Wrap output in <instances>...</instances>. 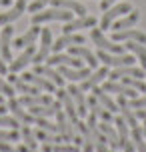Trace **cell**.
Returning <instances> with one entry per match:
<instances>
[{"mask_svg":"<svg viewBox=\"0 0 146 152\" xmlns=\"http://www.w3.org/2000/svg\"><path fill=\"white\" fill-rule=\"evenodd\" d=\"M58 72H60L64 78H68L70 82H78V80H84L86 76L90 74V68H72V66H64V64H60L58 66Z\"/></svg>","mask_w":146,"mask_h":152,"instance_id":"21","label":"cell"},{"mask_svg":"<svg viewBox=\"0 0 146 152\" xmlns=\"http://www.w3.org/2000/svg\"><path fill=\"white\" fill-rule=\"evenodd\" d=\"M92 94L96 96V100H98L100 104H102L104 108H108L110 112H116V110H120V108H118V104H116L114 100L108 96V92H106V90H102V88H98V86H94V88H92Z\"/></svg>","mask_w":146,"mask_h":152,"instance_id":"30","label":"cell"},{"mask_svg":"<svg viewBox=\"0 0 146 152\" xmlns=\"http://www.w3.org/2000/svg\"><path fill=\"white\" fill-rule=\"evenodd\" d=\"M6 110H8L6 104H0V114H6Z\"/></svg>","mask_w":146,"mask_h":152,"instance_id":"49","label":"cell"},{"mask_svg":"<svg viewBox=\"0 0 146 152\" xmlns=\"http://www.w3.org/2000/svg\"><path fill=\"white\" fill-rule=\"evenodd\" d=\"M34 72L40 76H44L48 78L54 86H64V76L58 72V70H54L52 66H40V64H34Z\"/></svg>","mask_w":146,"mask_h":152,"instance_id":"19","label":"cell"},{"mask_svg":"<svg viewBox=\"0 0 146 152\" xmlns=\"http://www.w3.org/2000/svg\"><path fill=\"white\" fill-rule=\"evenodd\" d=\"M142 134H144V138H146V128H144V130H142Z\"/></svg>","mask_w":146,"mask_h":152,"instance_id":"52","label":"cell"},{"mask_svg":"<svg viewBox=\"0 0 146 152\" xmlns=\"http://www.w3.org/2000/svg\"><path fill=\"white\" fill-rule=\"evenodd\" d=\"M108 76V68L106 66H102V68H96L94 72H90V74L86 76L84 80H82V86H80V90L86 92V90H90V88H94V86H98L104 78Z\"/></svg>","mask_w":146,"mask_h":152,"instance_id":"17","label":"cell"},{"mask_svg":"<svg viewBox=\"0 0 146 152\" xmlns=\"http://www.w3.org/2000/svg\"><path fill=\"white\" fill-rule=\"evenodd\" d=\"M114 128H116V134H118V142H120V148H124V144L128 142V122L124 120L122 116L120 118H114Z\"/></svg>","mask_w":146,"mask_h":152,"instance_id":"33","label":"cell"},{"mask_svg":"<svg viewBox=\"0 0 146 152\" xmlns=\"http://www.w3.org/2000/svg\"><path fill=\"white\" fill-rule=\"evenodd\" d=\"M120 76H134V78H144L146 70L144 68H136V66H118L110 72V80H118Z\"/></svg>","mask_w":146,"mask_h":152,"instance_id":"24","label":"cell"},{"mask_svg":"<svg viewBox=\"0 0 146 152\" xmlns=\"http://www.w3.org/2000/svg\"><path fill=\"white\" fill-rule=\"evenodd\" d=\"M74 126H76V128L80 130V134H82V146H80V150L82 152H94V136H92V132L88 130V126L82 124V120H76Z\"/></svg>","mask_w":146,"mask_h":152,"instance_id":"28","label":"cell"},{"mask_svg":"<svg viewBox=\"0 0 146 152\" xmlns=\"http://www.w3.org/2000/svg\"><path fill=\"white\" fill-rule=\"evenodd\" d=\"M0 92H2L4 96H8V98L14 96V88H12V84L6 82V80H2V78H0Z\"/></svg>","mask_w":146,"mask_h":152,"instance_id":"39","label":"cell"},{"mask_svg":"<svg viewBox=\"0 0 146 152\" xmlns=\"http://www.w3.org/2000/svg\"><path fill=\"white\" fill-rule=\"evenodd\" d=\"M102 90L112 92V94H120V96H126V98H136V94H138V92L134 90V88L126 86L124 82H122V84L116 82V80H108V82H104Z\"/></svg>","mask_w":146,"mask_h":152,"instance_id":"15","label":"cell"},{"mask_svg":"<svg viewBox=\"0 0 146 152\" xmlns=\"http://www.w3.org/2000/svg\"><path fill=\"white\" fill-rule=\"evenodd\" d=\"M116 104H118L120 112H122V118L128 122V124H130V128H136V126H138V118H136V112H134V110L128 106V98L118 94V100H116Z\"/></svg>","mask_w":146,"mask_h":152,"instance_id":"20","label":"cell"},{"mask_svg":"<svg viewBox=\"0 0 146 152\" xmlns=\"http://www.w3.org/2000/svg\"><path fill=\"white\" fill-rule=\"evenodd\" d=\"M50 50H52V32H50V28H42L40 30V46L32 56V62L40 64L42 60H46L50 56Z\"/></svg>","mask_w":146,"mask_h":152,"instance_id":"3","label":"cell"},{"mask_svg":"<svg viewBox=\"0 0 146 152\" xmlns=\"http://www.w3.org/2000/svg\"><path fill=\"white\" fill-rule=\"evenodd\" d=\"M68 94L72 96V100H74V104H76V112H78V116L80 118H84L86 116V98H84V94H82V90L78 88V86H74V84H70L68 86Z\"/></svg>","mask_w":146,"mask_h":152,"instance_id":"23","label":"cell"},{"mask_svg":"<svg viewBox=\"0 0 146 152\" xmlns=\"http://www.w3.org/2000/svg\"><path fill=\"white\" fill-rule=\"evenodd\" d=\"M134 112H136V118H142V120H146V108H136Z\"/></svg>","mask_w":146,"mask_h":152,"instance_id":"45","label":"cell"},{"mask_svg":"<svg viewBox=\"0 0 146 152\" xmlns=\"http://www.w3.org/2000/svg\"><path fill=\"white\" fill-rule=\"evenodd\" d=\"M116 2H118V0H100V8L106 10V8H110L112 4H116Z\"/></svg>","mask_w":146,"mask_h":152,"instance_id":"44","label":"cell"},{"mask_svg":"<svg viewBox=\"0 0 146 152\" xmlns=\"http://www.w3.org/2000/svg\"><path fill=\"white\" fill-rule=\"evenodd\" d=\"M12 0H0V6H10Z\"/></svg>","mask_w":146,"mask_h":152,"instance_id":"50","label":"cell"},{"mask_svg":"<svg viewBox=\"0 0 146 152\" xmlns=\"http://www.w3.org/2000/svg\"><path fill=\"white\" fill-rule=\"evenodd\" d=\"M140 20V10H136V8H132L130 14H126L124 18H120V20H114L112 22V30H124V28H132L134 24Z\"/></svg>","mask_w":146,"mask_h":152,"instance_id":"27","label":"cell"},{"mask_svg":"<svg viewBox=\"0 0 146 152\" xmlns=\"http://www.w3.org/2000/svg\"><path fill=\"white\" fill-rule=\"evenodd\" d=\"M20 140H22V142L28 146V148L36 150L38 140H36V136H34V132L30 130V126H28V124H22V126H20Z\"/></svg>","mask_w":146,"mask_h":152,"instance_id":"34","label":"cell"},{"mask_svg":"<svg viewBox=\"0 0 146 152\" xmlns=\"http://www.w3.org/2000/svg\"><path fill=\"white\" fill-rule=\"evenodd\" d=\"M8 72V66L4 64V60H2V54H0V74H6Z\"/></svg>","mask_w":146,"mask_h":152,"instance_id":"47","label":"cell"},{"mask_svg":"<svg viewBox=\"0 0 146 152\" xmlns=\"http://www.w3.org/2000/svg\"><path fill=\"white\" fill-rule=\"evenodd\" d=\"M104 66H112V68H118V66H130L134 64V58L130 54H110L104 52V50H98V56H96Z\"/></svg>","mask_w":146,"mask_h":152,"instance_id":"5","label":"cell"},{"mask_svg":"<svg viewBox=\"0 0 146 152\" xmlns=\"http://www.w3.org/2000/svg\"><path fill=\"white\" fill-rule=\"evenodd\" d=\"M42 152H80V146H72V144H62V142H58V144H44V148H42Z\"/></svg>","mask_w":146,"mask_h":152,"instance_id":"35","label":"cell"},{"mask_svg":"<svg viewBox=\"0 0 146 152\" xmlns=\"http://www.w3.org/2000/svg\"><path fill=\"white\" fill-rule=\"evenodd\" d=\"M6 106H8V110L14 114L18 120L22 122V124H34V116H32L30 112H24L22 104H20L14 96H12V98H8V104H6Z\"/></svg>","mask_w":146,"mask_h":152,"instance_id":"18","label":"cell"},{"mask_svg":"<svg viewBox=\"0 0 146 152\" xmlns=\"http://www.w3.org/2000/svg\"><path fill=\"white\" fill-rule=\"evenodd\" d=\"M90 40L98 46V50H104V52H110V54H124V48H122V46L110 42V40L102 34V30H100V28H92V32H90Z\"/></svg>","mask_w":146,"mask_h":152,"instance_id":"4","label":"cell"},{"mask_svg":"<svg viewBox=\"0 0 146 152\" xmlns=\"http://www.w3.org/2000/svg\"><path fill=\"white\" fill-rule=\"evenodd\" d=\"M68 52L72 54V56H78V58H84L86 64L90 66V68H98V58L92 54V50H88V48H84V46H70Z\"/></svg>","mask_w":146,"mask_h":152,"instance_id":"25","label":"cell"},{"mask_svg":"<svg viewBox=\"0 0 146 152\" xmlns=\"http://www.w3.org/2000/svg\"><path fill=\"white\" fill-rule=\"evenodd\" d=\"M128 106H130L132 110H136V108H146V94L142 96V98H130L128 100Z\"/></svg>","mask_w":146,"mask_h":152,"instance_id":"40","label":"cell"},{"mask_svg":"<svg viewBox=\"0 0 146 152\" xmlns=\"http://www.w3.org/2000/svg\"><path fill=\"white\" fill-rule=\"evenodd\" d=\"M132 144L138 152H146V140H144V134H142V128H132Z\"/></svg>","mask_w":146,"mask_h":152,"instance_id":"36","label":"cell"},{"mask_svg":"<svg viewBox=\"0 0 146 152\" xmlns=\"http://www.w3.org/2000/svg\"><path fill=\"white\" fill-rule=\"evenodd\" d=\"M54 116H56V126H58V132L64 136V140H66V142H70V140L74 138V122L66 116V112H64L62 108H58Z\"/></svg>","mask_w":146,"mask_h":152,"instance_id":"6","label":"cell"},{"mask_svg":"<svg viewBox=\"0 0 146 152\" xmlns=\"http://www.w3.org/2000/svg\"><path fill=\"white\" fill-rule=\"evenodd\" d=\"M72 14L70 10H64V8H50V10H44V12H34L30 18L32 24H42V22H48V20H60V22H68L72 20Z\"/></svg>","mask_w":146,"mask_h":152,"instance_id":"1","label":"cell"},{"mask_svg":"<svg viewBox=\"0 0 146 152\" xmlns=\"http://www.w3.org/2000/svg\"><path fill=\"white\" fill-rule=\"evenodd\" d=\"M116 42H128V40H134V42H140V44H146V34L140 30H134V28H124V30H114V36H112Z\"/></svg>","mask_w":146,"mask_h":152,"instance_id":"13","label":"cell"},{"mask_svg":"<svg viewBox=\"0 0 146 152\" xmlns=\"http://www.w3.org/2000/svg\"><path fill=\"white\" fill-rule=\"evenodd\" d=\"M94 150L96 152H116V150H112V148H108L106 142H94Z\"/></svg>","mask_w":146,"mask_h":152,"instance_id":"42","label":"cell"},{"mask_svg":"<svg viewBox=\"0 0 146 152\" xmlns=\"http://www.w3.org/2000/svg\"><path fill=\"white\" fill-rule=\"evenodd\" d=\"M0 104H4V94L0 92Z\"/></svg>","mask_w":146,"mask_h":152,"instance_id":"51","label":"cell"},{"mask_svg":"<svg viewBox=\"0 0 146 152\" xmlns=\"http://www.w3.org/2000/svg\"><path fill=\"white\" fill-rule=\"evenodd\" d=\"M26 0H18L14 6L10 8V10H6V12H0V26H6V24L14 22L16 18H20L22 16V12L26 10Z\"/></svg>","mask_w":146,"mask_h":152,"instance_id":"14","label":"cell"},{"mask_svg":"<svg viewBox=\"0 0 146 152\" xmlns=\"http://www.w3.org/2000/svg\"><path fill=\"white\" fill-rule=\"evenodd\" d=\"M34 52H36V50H34V44H28L26 48H22V54H20L16 60L10 62L8 70H10V72H14V74H16V72H20V70H24V68H26V66L32 62V56H34Z\"/></svg>","mask_w":146,"mask_h":152,"instance_id":"9","label":"cell"},{"mask_svg":"<svg viewBox=\"0 0 146 152\" xmlns=\"http://www.w3.org/2000/svg\"><path fill=\"white\" fill-rule=\"evenodd\" d=\"M86 106L90 108V110H92V112L96 114V116H100V118H102L104 122H112V112H110L108 108L102 106L98 100H96V96H94V94L86 98Z\"/></svg>","mask_w":146,"mask_h":152,"instance_id":"29","label":"cell"},{"mask_svg":"<svg viewBox=\"0 0 146 152\" xmlns=\"http://www.w3.org/2000/svg\"><path fill=\"white\" fill-rule=\"evenodd\" d=\"M48 2H50V0H34L30 6H26V8L30 10L32 14H34V12H40V10H42V8H44V6L48 4Z\"/></svg>","mask_w":146,"mask_h":152,"instance_id":"41","label":"cell"},{"mask_svg":"<svg viewBox=\"0 0 146 152\" xmlns=\"http://www.w3.org/2000/svg\"><path fill=\"white\" fill-rule=\"evenodd\" d=\"M126 48L130 50L136 58H138L140 62V68H144L146 70V46L144 44H140V42H134V40H128V44H126Z\"/></svg>","mask_w":146,"mask_h":152,"instance_id":"32","label":"cell"},{"mask_svg":"<svg viewBox=\"0 0 146 152\" xmlns=\"http://www.w3.org/2000/svg\"><path fill=\"white\" fill-rule=\"evenodd\" d=\"M54 94L58 96V100L62 102V108L66 110V116H68L72 122L78 120V112H76V104H74V100L72 96L68 94V90H64L62 86H58V90H54Z\"/></svg>","mask_w":146,"mask_h":152,"instance_id":"7","label":"cell"},{"mask_svg":"<svg viewBox=\"0 0 146 152\" xmlns=\"http://www.w3.org/2000/svg\"><path fill=\"white\" fill-rule=\"evenodd\" d=\"M48 66H72V68H82V60H78V56H72V54H62V52H54L52 56L46 58Z\"/></svg>","mask_w":146,"mask_h":152,"instance_id":"8","label":"cell"},{"mask_svg":"<svg viewBox=\"0 0 146 152\" xmlns=\"http://www.w3.org/2000/svg\"><path fill=\"white\" fill-rule=\"evenodd\" d=\"M0 152H18V150H14L10 146V142H0Z\"/></svg>","mask_w":146,"mask_h":152,"instance_id":"43","label":"cell"},{"mask_svg":"<svg viewBox=\"0 0 146 152\" xmlns=\"http://www.w3.org/2000/svg\"><path fill=\"white\" fill-rule=\"evenodd\" d=\"M12 34H14V28L10 24H6L4 30H2V36H0V54H2L4 60H12V50H10V46H12Z\"/></svg>","mask_w":146,"mask_h":152,"instance_id":"16","label":"cell"},{"mask_svg":"<svg viewBox=\"0 0 146 152\" xmlns=\"http://www.w3.org/2000/svg\"><path fill=\"white\" fill-rule=\"evenodd\" d=\"M50 4L56 8H64V10H70L78 16H86V6L82 2H76V0H50Z\"/></svg>","mask_w":146,"mask_h":152,"instance_id":"26","label":"cell"},{"mask_svg":"<svg viewBox=\"0 0 146 152\" xmlns=\"http://www.w3.org/2000/svg\"><path fill=\"white\" fill-rule=\"evenodd\" d=\"M130 10H132V4L128 2V0L118 2V4H112L110 8H106V10H104V14H102V20H100V30H106V28H110L116 18H120L122 14L130 12Z\"/></svg>","mask_w":146,"mask_h":152,"instance_id":"2","label":"cell"},{"mask_svg":"<svg viewBox=\"0 0 146 152\" xmlns=\"http://www.w3.org/2000/svg\"><path fill=\"white\" fill-rule=\"evenodd\" d=\"M22 126V122L18 120L16 116H6V114H0V128H12L18 130Z\"/></svg>","mask_w":146,"mask_h":152,"instance_id":"37","label":"cell"},{"mask_svg":"<svg viewBox=\"0 0 146 152\" xmlns=\"http://www.w3.org/2000/svg\"><path fill=\"white\" fill-rule=\"evenodd\" d=\"M76 44H84V36L82 34H62L56 42L52 44L54 52H62L64 48H70V46H76Z\"/></svg>","mask_w":146,"mask_h":152,"instance_id":"12","label":"cell"},{"mask_svg":"<svg viewBox=\"0 0 146 152\" xmlns=\"http://www.w3.org/2000/svg\"><path fill=\"white\" fill-rule=\"evenodd\" d=\"M40 30L42 28H38V24H32V28H28V32H24L22 36H18L14 40V48H26L28 44H34L36 42V38L40 36Z\"/></svg>","mask_w":146,"mask_h":152,"instance_id":"22","label":"cell"},{"mask_svg":"<svg viewBox=\"0 0 146 152\" xmlns=\"http://www.w3.org/2000/svg\"><path fill=\"white\" fill-rule=\"evenodd\" d=\"M18 140H20V132L18 130L0 128V142H18Z\"/></svg>","mask_w":146,"mask_h":152,"instance_id":"38","label":"cell"},{"mask_svg":"<svg viewBox=\"0 0 146 152\" xmlns=\"http://www.w3.org/2000/svg\"><path fill=\"white\" fill-rule=\"evenodd\" d=\"M122 150L124 152H136V148H134V144H132V140H130V142H126V144H124Z\"/></svg>","mask_w":146,"mask_h":152,"instance_id":"46","label":"cell"},{"mask_svg":"<svg viewBox=\"0 0 146 152\" xmlns=\"http://www.w3.org/2000/svg\"><path fill=\"white\" fill-rule=\"evenodd\" d=\"M94 26H96V18H94V16H80V18H76V20L64 22L62 32H64V34H70V32L82 30V28H94Z\"/></svg>","mask_w":146,"mask_h":152,"instance_id":"10","label":"cell"},{"mask_svg":"<svg viewBox=\"0 0 146 152\" xmlns=\"http://www.w3.org/2000/svg\"><path fill=\"white\" fill-rule=\"evenodd\" d=\"M18 102L22 106H40V104H50L52 98L50 96H44V94H24L22 98H18Z\"/></svg>","mask_w":146,"mask_h":152,"instance_id":"31","label":"cell"},{"mask_svg":"<svg viewBox=\"0 0 146 152\" xmlns=\"http://www.w3.org/2000/svg\"><path fill=\"white\" fill-rule=\"evenodd\" d=\"M72 140H74V144H76V146H82V136H74Z\"/></svg>","mask_w":146,"mask_h":152,"instance_id":"48","label":"cell"},{"mask_svg":"<svg viewBox=\"0 0 146 152\" xmlns=\"http://www.w3.org/2000/svg\"><path fill=\"white\" fill-rule=\"evenodd\" d=\"M24 82H30L32 86H36V88H40V90H46V92H54L56 90V86H54L48 78H44V76H40V74H36V72H24L22 76Z\"/></svg>","mask_w":146,"mask_h":152,"instance_id":"11","label":"cell"}]
</instances>
